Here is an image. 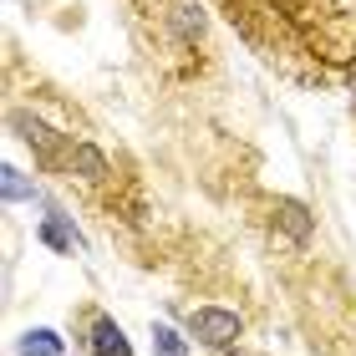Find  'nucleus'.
<instances>
[{"instance_id": "1", "label": "nucleus", "mask_w": 356, "mask_h": 356, "mask_svg": "<svg viewBox=\"0 0 356 356\" xmlns=\"http://www.w3.org/2000/svg\"><path fill=\"white\" fill-rule=\"evenodd\" d=\"M239 331H245V321H239L234 311H224V305H204V311L188 316V336L209 351H229L239 341Z\"/></svg>"}, {"instance_id": "2", "label": "nucleus", "mask_w": 356, "mask_h": 356, "mask_svg": "<svg viewBox=\"0 0 356 356\" xmlns=\"http://www.w3.org/2000/svg\"><path fill=\"white\" fill-rule=\"evenodd\" d=\"M275 234H280L290 250H300L305 239H311V209H305V204H296V199L275 204Z\"/></svg>"}, {"instance_id": "3", "label": "nucleus", "mask_w": 356, "mask_h": 356, "mask_svg": "<svg viewBox=\"0 0 356 356\" xmlns=\"http://www.w3.org/2000/svg\"><path fill=\"white\" fill-rule=\"evenodd\" d=\"M87 346H92V356H133V346H127V336L118 331V321H112V316H97L92 321Z\"/></svg>"}, {"instance_id": "4", "label": "nucleus", "mask_w": 356, "mask_h": 356, "mask_svg": "<svg viewBox=\"0 0 356 356\" xmlns=\"http://www.w3.org/2000/svg\"><path fill=\"white\" fill-rule=\"evenodd\" d=\"M41 239L51 245L56 254H76L82 250V234H76V224L67 214H56V209H46V219H41Z\"/></svg>"}, {"instance_id": "5", "label": "nucleus", "mask_w": 356, "mask_h": 356, "mask_svg": "<svg viewBox=\"0 0 356 356\" xmlns=\"http://www.w3.org/2000/svg\"><path fill=\"white\" fill-rule=\"evenodd\" d=\"M67 173H76V178H87V184H97V178L107 173L102 148H97V143H72V153H67Z\"/></svg>"}, {"instance_id": "6", "label": "nucleus", "mask_w": 356, "mask_h": 356, "mask_svg": "<svg viewBox=\"0 0 356 356\" xmlns=\"http://www.w3.org/2000/svg\"><path fill=\"white\" fill-rule=\"evenodd\" d=\"M168 26H173V36H184V41H204V10L193 6V0H173Z\"/></svg>"}, {"instance_id": "7", "label": "nucleus", "mask_w": 356, "mask_h": 356, "mask_svg": "<svg viewBox=\"0 0 356 356\" xmlns=\"http://www.w3.org/2000/svg\"><path fill=\"white\" fill-rule=\"evenodd\" d=\"M15 356H61V336L36 326V331H26L21 341H15Z\"/></svg>"}, {"instance_id": "8", "label": "nucleus", "mask_w": 356, "mask_h": 356, "mask_svg": "<svg viewBox=\"0 0 356 356\" xmlns=\"http://www.w3.org/2000/svg\"><path fill=\"white\" fill-rule=\"evenodd\" d=\"M153 351L158 356H188L184 351V336H178L173 326H153Z\"/></svg>"}, {"instance_id": "9", "label": "nucleus", "mask_w": 356, "mask_h": 356, "mask_svg": "<svg viewBox=\"0 0 356 356\" xmlns=\"http://www.w3.org/2000/svg\"><path fill=\"white\" fill-rule=\"evenodd\" d=\"M0 188H6V204H21V199H31V184H26V178L15 173L10 163L0 168Z\"/></svg>"}, {"instance_id": "10", "label": "nucleus", "mask_w": 356, "mask_h": 356, "mask_svg": "<svg viewBox=\"0 0 356 356\" xmlns=\"http://www.w3.org/2000/svg\"><path fill=\"white\" fill-rule=\"evenodd\" d=\"M219 356H250V351H234V346H229V351H219Z\"/></svg>"}]
</instances>
